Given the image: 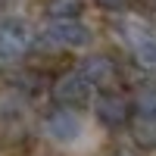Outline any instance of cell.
<instances>
[{
	"label": "cell",
	"mask_w": 156,
	"mask_h": 156,
	"mask_svg": "<svg viewBox=\"0 0 156 156\" xmlns=\"http://www.w3.org/2000/svg\"><path fill=\"white\" fill-rule=\"evenodd\" d=\"M41 44L50 50H81L90 44V31L78 19H53L41 31Z\"/></svg>",
	"instance_id": "1"
},
{
	"label": "cell",
	"mask_w": 156,
	"mask_h": 156,
	"mask_svg": "<svg viewBox=\"0 0 156 156\" xmlns=\"http://www.w3.org/2000/svg\"><path fill=\"white\" fill-rule=\"evenodd\" d=\"M31 44H34L31 28L22 19H3L0 22V59H6V62L22 59L31 50Z\"/></svg>",
	"instance_id": "2"
},
{
	"label": "cell",
	"mask_w": 156,
	"mask_h": 156,
	"mask_svg": "<svg viewBox=\"0 0 156 156\" xmlns=\"http://www.w3.org/2000/svg\"><path fill=\"white\" fill-rule=\"evenodd\" d=\"M90 94H94V87H90L78 72H66V75H59L56 81H53V100L59 103V106H66V109L87 106Z\"/></svg>",
	"instance_id": "3"
},
{
	"label": "cell",
	"mask_w": 156,
	"mask_h": 156,
	"mask_svg": "<svg viewBox=\"0 0 156 156\" xmlns=\"http://www.w3.org/2000/svg\"><path fill=\"white\" fill-rule=\"evenodd\" d=\"M44 134L59 140V144H72V140L81 137V119L75 115V109L59 106V109L44 115Z\"/></svg>",
	"instance_id": "4"
},
{
	"label": "cell",
	"mask_w": 156,
	"mask_h": 156,
	"mask_svg": "<svg viewBox=\"0 0 156 156\" xmlns=\"http://www.w3.org/2000/svg\"><path fill=\"white\" fill-rule=\"evenodd\" d=\"M122 34L128 37V44H131V53H134V59L140 62V66L156 69V31L144 28V25L128 22V25H122Z\"/></svg>",
	"instance_id": "5"
},
{
	"label": "cell",
	"mask_w": 156,
	"mask_h": 156,
	"mask_svg": "<svg viewBox=\"0 0 156 156\" xmlns=\"http://www.w3.org/2000/svg\"><path fill=\"white\" fill-rule=\"evenodd\" d=\"M94 112H97L100 125L122 128L128 119H131V103H128L125 97H119V94H112V90H106V94H100L94 100Z\"/></svg>",
	"instance_id": "6"
},
{
	"label": "cell",
	"mask_w": 156,
	"mask_h": 156,
	"mask_svg": "<svg viewBox=\"0 0 156 156\" xmlns=\"http://www.w3.org/2000/svg\"><path fill=\"white\" fill-rule=\"evenodd\" d=\"M78 75H81L90 87H106V84H112V81H115L119 69H115V62H112L106 53H94V56L81 59V66H78Z\"/></svg>",
	"instance_id": "7"
},
{
	"label": "cell",
	"mask_w": 156,
	"mask_h": 156,
	"mask_svg": "<svg viewBox=\"0 0 156 156\" xmlns=\"http://www.w3.org/2000/svg\"><path fill=\"white\" fill-rule=\"evenodd\" d=\"M131 140L140 150H156V119L137 115V119L131 122Z\"/></svg>",
	"instance_id": "8"
},
{
	"label": "cell",
	"mask_w": 156,
	"mask_h": 156,
	"mask_svg": "<svg viewBox=\"0 0 156 156\" xmlns=\"http://www.w3.org/2000/svg\"><path fill=\"white\" fill-rule=\"evenodd\" d=\"M84 0H44V9L50 19H78L84 12Z\"/></svg>",
	"instance_id": "9"
},
{
	"label": "cell",
	"mask_w": 156,
	"mask_h": 156,
	"mask_svg": "<svg viewBox=\"0 0 156 156\" xmlns=\"http://www.w3.org/2000/svg\"><path fill=\"white\" fill-rule=\"evenodd\" d=\"M131 106L137 109V115H150V119H156V87H140L137 97L131 100Z\"/></svg>",
	"instance_id": "10"
},
{
	"label": "cell",
	"mask_w": 156,
	"mask_h": 156,
	"mask_svg": "<svg viewBox=\"0 0 156 156\" xmlns=\"http://www.w3.org/2000/svg\"><path fill=\"white\" fill-rule=\"evenodd\" d=\"M97 3H100L103 9H125L128 0H97Z\"/></svg>",
	"instance_id": "11"
}]
</instances>
